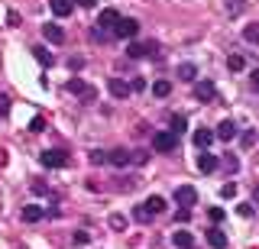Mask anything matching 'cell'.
Listing matches in <instances>:
<instances>
[{
  "label": "cell",
  "mask_w": 259,
  "mask_h": 249,
  "mask_svg": "<svg viewBox=\"0 0 259 249\" xmlns=\"http://www.w3.org/2000/svg\"><path fill=\"white\" fill-rule=\"evenodd\" d=\"M39 162H42L46 168H65L68 165V152L65 149H46L42 156H39Z\"/></svg>",
  "instance_id": "6da1fadb"
},
{
  "label": "cell",
  "mask_w": 259,
  "mask_h": 249,
  "mask_svg": "<svg viewBox=\"0 0 259 249\" xmlns=\"http://www.w3.org/2000/svg\"><path fill=\"white\" fill-rule=\"evenodd\" d=\"M126 55H130V59H156V55H159V45L156 42H133L126 49Z\"/></svg>",
  "instance_id": "7a4b0ae2"
},
{
  "label": "cell",
  "mask_w": 259,
  "mask_h": 249,
  "mask_svg": "<svg viewBox=\"0 0 259 249\" xmlns=\"http://www.w3.org/2000/svg\"><path fill=\"white\" fill-rule=\"evenodd\" d=\"M65 91H68V94H81V97H84V104H91V101L97 97V91H94V87H88L84 81H81V78H68Z\"/></svg>",
  "instance_id": "3957f363"
},
{
  "label": "cell",
  "mask_w": 259,
  "mask_h": 249,
  "mask_svg": "<svg viewBox=\"0 0 259 249\" xmlns=\"http://www.w3.org/2000/svg\"><path fill=\"white\" fill-rule=\"evenodd\" d=\"M175 139H178V136L172 133V130H162V133H152V149H156V152H172L175 149Z\"/></svg>",
  "instance_id": "277c9868"
},
{
  "label": "cell",
  "mask_w": 259,
  "mask_h": 249,
  "mask_svg": "<svg viewBox=\"0 0 259 249\" xmlns=\"http://www.w3.org/2000/svg\"><path fill=\"white\" fill-rule=\"evenodd\" d=\"M175 204H182V207L198 204V191H194L191 184H178V188H175Z\"/></svg>",
  "instance_id": "5b68a950"
},
{
  "label": "cell",
  "mask_w": 259,
  "mask_h": 249,
  "mask_svg": "<svg viewBox=\"0 0 259 249\" xmlns=\"http://www.w3.org/2000/svg\"><path fill=\"white\" fill-rule=\"evenodd\" d=\"M120 39H133L136 33H140V23L136 20H130V17H120V23H117V29H113Z\"/></svg>",
  "instance_id": "8992f818"
},
{
  "label": "cell",
  "mask_w": 259,
  "mask_h": 249,
  "mask_svg": "<svg viewBox=\"0 0 259 249\" xmlns=\"http://www.w3.org/2000/svg\"><path fill=\"white\" fill-rule=\"evenodd\" d=\"M107 162L117 165V168H126L130 162H133V152H126V149H110V152H107Z\"/></svg>",
  "instance_id": "52a82bcc"
},
{
  "label": "cell",
  "mask_w": 259,
  "mask_h": 249,
  "mask_svg": "<svg viewBox=\"0 0 259 249\" xmlns=\"http://www.w3.org/2000/svg\"><path fill=\"white\" fill-rule=\"evenodd\" d=\"M237 123H233V120H221V123H217V139H224V142H230V139H237Z\"/></svg>",
  "instance_id": "ba28073f"
},
{
  "label": "cell",
  "mask_w": 259,
  "mask_h": 249,
  "mask_svg": "<svg viewBox=\"0 0 259 249\" xmlns=\"http://www.w3.org/2000/svg\"><path fill=\"white\" fill-rule=\"evenodd\" d=\"M194 97H198V101H214L217 97L214 81H198V84H194Z\"/></svg>",
  "instance_id": "9c48e42d"
},
{
  "label": "cell",
  "mask_w": 259,
  "mask_h": 249,
  "mask_svg": "<svg viewBox=\"0 0 259 249\" xmlns=\"http://www.w3.org/2000/svg\"><path fill=\"white\" fill-rule=\"evenodd\" d=\"M101 29H117V23H120V13L113 10V7H107V10H101Z\"/></svg>",
  "instance_id": "30bf717a"
},
{
  "label": "cell",
  "mask_w": 259,
  "mask_h": 249,
  "mask_svg": "<svg viewBox=\"0 0 259 249\" xmlns=\"http://www.w3.org/2000/svg\"><path fill=\"white\" fill-rule=\"evenodd\" d=\"M214 139H217V130H198V133H194V146L204 149V152H207V146H210Z\"/></svg>",
  "instance_id": "8fae6325"
},
{
  "label": "cell",
  "mask_w": 259,
  "mask_h": 249,
  "mask_svg": "<svg viewBox=\"0 0 259 249\" xmlns=\"http://www.w3.org/2000/svg\"><path fill=\"white\" fill-rule=\"evenodd\" d=\"M42 217H46V211L39 204H26V207H23V220H26V223H39Z\"/></svg>",
  "instance_id": "7c38bea8"
},
{
  "label": "cell",
  "mask_w": 259,
  "mask_h": 249,
  "mask_svg": "<svg viewBox=\"0 0 259 249\" xmlns=\"http://www.w3.org/2000/svg\"><path fill=\"white\" fill-rule=\"evenodd\" d=\"M42 36L49 39V42H55V45H59V42H65V33H62V26H55V23H46V26H42Z\"/></svg>",
  "instance_id": "4fadbf2b"
},
{
  "label": "cell",
  "mask_w": 259,
  "mask_h": 249,
  "mask_svg": "<svg viewBox=\"0 0 259 249\" xmlns=\"http://www.w3.org/2000/svg\"><path fill=\"white\" fill-rule=\"evenodd\" d=\"M152 217H156V214H152L149 204H136V207H133V220H136V223H152Z\"/></svg>",
  "instance_id": "5bb4252c"
},
{
  "label": "cell",
  "mask_w": 259,
  "mask_h": 249,
  "mask_svg": "<svg viewBox=\"0 0 259 249\" xmlns=\"http://www.w3.org/2000/svg\"><path fill=\"white\" fill-rule=\"evenodd\" d=\"M107 87H110V94H113V97H126V94L133 91V87H130L126 81H120V78H110Z\"/></svg>",
  "instance_id": "9a60e30c"
},
{
  "label": "cell",
  "mask_w": 259,
  "mask_h": 249,
  "mask_svg": "<svg viewBox=\"0 0 259 249\" xmlns=\"http://www.w3.org/2000/svg\"><path fill=\"white\" fill-rule=\"evenodd\" d=\"M172 243L178 246V249H191L194 246V236L188 230H175V236H172Z\"/></svg>",
  "instance_id": "2e32d148"
},
{
  "label": "cell",
  "mask_w": 259,
  "mask_h": 249,
  "mask_svg": "<svg viewBox=\"0 0 259 249\" xmlns=\"http://www.w3.org/2000/svg\"><path fill=\"white\" fill-rule=\"evenodd\" d=\"M207 246L210 249H224L227 246V233L224 230H207Z\"/></svg>",
  "instance_id": "e0dca14e"
},
{
  "label": "cell",
  "mask_w": 259,
  "mask_h": 249,
  "mask_svg": "<svg viewBox=\"0 0 259 249\" xmlns=\"http://www.w3.org/2000/svg\"><path fill=\"white\" fill-rule=\"evenodd\" d=\"M198 168H201V172H214V168H217V159L214 156H210V152H201V156H198Z\"/></svg>",
  "instance_id": "ac0fdd59"
},
{
  "label": "cell",
  "mask_w": 259,
  "mask_h": 249,
  "mask_svg": "<svg viewBox=\"0 0 259 249\" xmlns=\"http://www.w3.org/2000/svg\"><path fill=\"white\" fill-rule=\"evenodd\" d=\"M49 7H52L55 17H68V13H71V0H52Z\"/></svg>",
  "instance_id": "d6986e66"
},
{
  "label": "cell",
  "mask_w": 259,
  "mask_h": 249,
  "mask_svg": "<svg viewBox=\"0 0 259 249\" xmlns=\"http://www.w3.org/2000/svg\"><path fill=\"white\" fill-rule=\"evenodd\" d=\"M32 55H36V62H39V65H52V52H49V49H42V45H32Z\"/></svg>",
  "instance_id": "ffe728a7"
},
{
  "label": "cell",
  "mask_w": 259,
  "mask_h": 249,
  "mask_svg": "<svg viewBox=\"0 0 259 249\" xmlns=\"http://www.w3.org/2000/svg\"><path fill=\"white\" fill-rule=\"evenodd\" d=\"M194 75H198V68H194L191 62H182V65H178V78H182V81H194Z\"/></svg>",
  "instance_id": "44dd1931"
},
{
  "label": "cell",
  "mask_w": 259,
  "mask_h": 249,
  "mask_svg": "<svg viewBox=\"0 0 259 249\" xmlns=\"http://www.w3.org/2000/svg\"><path fill=\"white\" fill-rule=\"evenodd\" d=\"M243 39H246L249 45H259V23H249V26L243 29Z\"/></svg>",
  "instance_id": "7402d4cb"
},
{
  "label": "cell",
  "mask_w": 259,
  "mask_h": 249,
  "mask_svg": "<svg viewBox=\"0 0 259 249\" xmlns=\"http://www.w3.org/2000/svg\"><path fill=\"white\" fill-rule=\"evenodd\" d=\"M152 94H156V97H168V94H172V84H168V81H156V84H152Z\"/></svg>",
  "instance_id": "603a6c76"
},
{
  "label": "cell",
  "mask_w": 259,
  "mask_h": 249,
  "mask_svg": "<svg viewBox=\"0 0 259 249\" xmlns=\"http://www.w3.org/2000/svg\"><path fill=\"white\" fill-rule=\"evenodd\" d=\"M185 130H188V120H185V117H178V114H175V117H172V133H175V136H182Z\"/></svg>",
  "instance_id": "cb8c5ba5"
},
{
  "label": "cell",
  "mask_w": 259,
  "mask_h": 249,
  "mask_svg": "<svg viewBox=\"0 0 259 249\" xmlns=\"http://www.w3.org/2000/svg\"><path fill=\"white\" fill-rule=\"evenodd\" d=\"M146 204L152 207V214H162V211H165V197H159V194H152L149 201H146Z\"/></svg>",
  "instance_id": "d4e9b609"
},
{
  "label": "cell",
  "mask_w": 259,
  "mask_h": 249,
  "mask_svg": "<svg viewBox=\"0 0 259 249\" xmlns=\"http://www.w3.org/2000/svg\"><path fill=\"white\" fill-rule=\"evenodd\" d=\"M243 65H246L243 55H230V59H227V68H230V71H243Z\"/></svg>",
  "instance_id": "484cf974"
},
{
  "label": "cell",
  "mask_w": 259,
  "mask_h": 249,
  "mask_svg": "<svg viewBox=\"0 0 259 249\" xmlns=\"http://www.w3.org/2000/svg\"><path fill=\"white\" fill-rule=\"evenodd\" d=\"M224 168H227V172H237V168H240V159L233 156V152H227V156H224Z\"/></svg>",
  "instance_id": "4316f807"
},
{
  "label": "cell",
  "mask_w": 259,
  "mask_h": 249,
  "mask_svg": "<svg viewBox=\"0 0 259 249\" xmlns=\"http://www.w3.org/2000/svg\"><path fill=\"white\" fill-rule=\"evenodd\" d=\"M110 227H113V230H123V227H126V217H123V214H113V217H110Z\"/></svg>",
  "instance_id": "83f0119b"
},
{
  "label": "cell",
  "mask_w": 259,
  "mask_h": 249,
  "mask_svg": "<svg viewBox=\"0 0 259 249\" xmlns=\"http://www.w3.org/2000/svg\"><path fill=\"white\" fill-rule=\"evenodd\" d=\"M207 217H210V220H214V223H221L227 214H224V207H210V211H207Z\"/></svg>",
  "instance_id": "f1b7e54d"
},
{
  "label": "cell",
  "mask_w": 259,
  "mask_h": 249,
  "mask_svg": "<svg viewBox=\"0 0 259 249\" xmlns=\"http://www.w3.org/2000/svg\"><path fill=\"white\" fill-rule=\"evenodd\" d=\"M29 130H32V133H42V130H46V120H42V117H32Z\"/></svg>",
  "instance_id": "f546056e"
},
{
  "label": "cell",
  "mask_w": 259,
  "mask_h": 249,
  "mask_svg": "<svg viewBox=\"0 0 259 249\" xmlns=\"http://www.w3.org/2000/svg\"><path fill=\"white\" fill-rule=\"evenodd\" d=\"M188 220H191V211H188V207H182V211L175 214V223H188Z\"/></svg>",
  "instance_id": "4dcf8cb0"
},
{
  "label": "cell",
  "mask_w": 259,
  "mask_h": 249,
  "mask_svg": "<svg viewBox=\"0 0 259 249\" xmlns=\"http://www.w3.org/2000/svg\"><path fill=\"white\" fill-rule=\"evenodd\" d=\"M7 114H10V97L0 94V117H7Z\"/></svg>",
  "instance_id": "1f68e13d"
},
{
  "label": "cell",
  "mask_w": 259,
  "mask_h": 249,
  "mask_svg": "<svg viewBox=\"0 0 259 249\" xmlns=\"http://www.w3.org/2000/svg\"><path fill=\"white\" fill-rule=\"evenodd\" d=\"M221 194H224V197H237V184H233V181H230V184H224Z\"/></svg>",
  "instance_id": "d6a6232c"
},
{
  "label": "cell",
  "mask_w": 259,
  "mask_h": 249,
  "mask_svg": "<svg viewBox=\"0 0 259 249\" xmlns=\"http://www.w3.org/2000/svg\"><path fill=\"white\" fill-rule=\"evenodd\" d=\"M88 239H91V236H88L84 230H81V233H75V246H88Z\"/></svg>",
  "instance_id": "836d02e7"
},
{
  "label": "cell",
  "mask_w": 259,
  "mask_h": 249,
  "mask_svg": "<svg viewBox=\"0 0 259 249\" xmlns=\"http://www.w3.org/2000/svg\"><path fill=\"white\" fill-rule=\"evenodd\" d=\"M256 142V130H249V133H243V146H253Z\"/></svg>",
  "instance_id": "e575fe53"
},
{
  "label": "cell",
  "mask_w": 259,
  "mask_h": 249,
  "mask_svg": "<svg viewBox=\"0 0 259 249\" xmlns=\"http://www.w3.org/2000/svg\"><path fill=\"white\" fill-rule=\"evenodd\" d=\"M227 10H230V13H240L243 10V0H230V4H227Z\"/></svg>",
  "instance_id": "d590c367"
},
{
  "label": "cell",
  "mask_w": 259,
  "mask_h": 249,
  "mask_svg": "<svg viewBox=\"0 0 259 249\" xmlns=\"http://www.w3.org/2000/svg\"><path fill=\"white\" fill-rule=\"evenodd\" d=\"M237 214H240V217H253V207H249V204H240Z\"/></svg>",
  "instance_id": "8d00e7d4"
},
{
  "label": "cell",
  "mask_w": 259,
  "mask_h": 249,
  "mask_svg": "<svg viewBox=\"0 0 259 249\" xmlns=\"http://www.w3.org/2000/svg\"><path fill=\"white\" fill-rule=\"evenodd\" d=\"M91 162L101 165V162H107V156H104V152H91Z\"/></svg>",
  "instance_id": "74e56055"
},
{
  "label": "cell",
  "mask_w": 259,
  "mask_h": 249,
  "mask_svg": "<svg viewBox=\"0 0 259 249\" xmlns=\"http://www.w3.org/2000/svg\"><path fill=\"white\" fill-rule=\"evenodd\" d=\"M68 68H71V71H81V68H84V62H81V59H71Z\"/></svg>",
  "instance_id": "f35d334b"
},
{
  "label": "cell",
  "mask_w": 259,
  "mask_h": 249,
  "mask_svg": "<svg viewBox=\"0 0 259 249\" xmlns=\"http://www.w3.org/2000/svg\"><path fill=\"white\" fill-rule=\"evenodd\" d=\"M7 23H10V26H20V17H16V13L10 10V13H7Z\"/></svg>",
  "instance_id": "ab89813d"
},
{
  "label": "cell",
  "mask_w": 259,
  "mask_h": 249,
  "mask_svg": "<svg viewBox=\"0 0 259 249\" xmlns=\"http://www.w3.org/2000/svg\"><path fill=\"white\" fill-rule=\"evenodd\" d=\"M130 87H133V91H143L146 81H143V78H133V84H130Z\"/></svg>",
  "instance_id": "60d3db41"
},
{
  "label": "cell",
  "mask_w": 259,
  "mask_h": 249,
  "mask_svg": "<svg viewBox=\"0 0 259 249\" xmlns=\"http://www.w3.org/2000/svg\"><path fill=\"white\" fill-rule=\"evenodd\" d=\"M249 78H253V87H259V68H256V71H253Z\"/></svg>",
  "instance_id": "b9f144b4"
},
{
  "label": "cell",
  "mask_w": 259,
  "mask_h": 249,
  "mask_svg": "<svg viewBox=\"0 0 259 249\" xmlns=\"http://www.w3.org/2000/svg\"><path fill=\"white\" fill-rule=\"evenodd\" d=\"M78 7H94V0H75Z\"/></svg>",
  "instance_id": "7bdbcfd3"
},
{
  "label": "cell",
  "mask_w": 259,
  "mask_h": 249,
  "mask_svg": "<svg viewBox=\"0 0 259 249\" xmlns=\"http://www.w3.org/2000/svg\"><path fill=\"white\" fill-rule=\"evenodd\" d=\"M253 201H259V184H256V188H253Z\"/></svg>",
  "instance_id": "ee69618b"
}]
</instances>
